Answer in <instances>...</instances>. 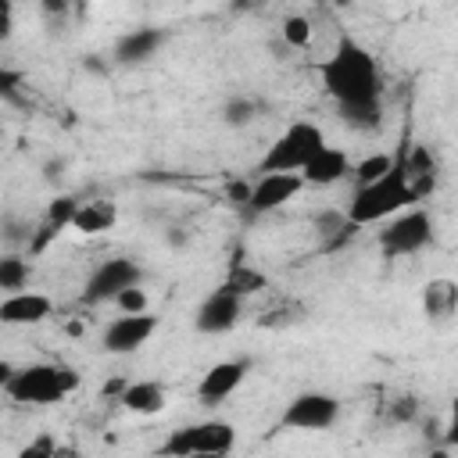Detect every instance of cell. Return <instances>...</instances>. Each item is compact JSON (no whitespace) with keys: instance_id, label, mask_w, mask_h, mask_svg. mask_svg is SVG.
Masks as SVG:
<instances>
[{"instance_id":"cell-1","label":"cell","mask_w":458,"mask_h":458,"mask_svg":"<svg viewBox=\"0 0 458 458\" xmlns=\"http://www.w3.org/2000/svg\"><path fill=\"white\" fill-rule=\"evenodd\" d=\"M315 75L322 79V89L329 93V100L340 107V114L354 129H376L379 125L386 79H383L379 61L358 39L344 36L336 43V50L315 64Z\"/></svg>"},{"instance_id":"cell-2","label":"cell","mask_w":458,"mask_h":458,"mask_svg":"<svg viewBox=\"0 0 458 458\" xmlns=\"http://www.w3.org/2000/svg\"><path fill=\"white\" fill-rule=\"evenodd\" d=\"M411 204H422V200L415 197V186H411V179L397 157V165L386 175H379L365 186H354V193L347 200V218L365 229V225H379V222L394 218L397 211H404Z\"/></svg>"},{"instance_id":"cell-3","label":"cell","mask_w":458,"mask_h":458,"mask_svg":"<svg viewBox=\"0 0 458 458\" xmlns=\"http://www.w3.org/2000/svg\"><path fill=\"white\" fill-rule=\"evenodd\" d=\"M79 372L68 365V361H32V365H21L14 369L0 390L18 401V404H36V408H47V404H57L64 401L68 394L79 390Z\"/></svg>"},{"instance_id":"cell-4","label":"cell","mask_w":458,"mask_h":458,"mask_svg":"<svg viewBox=\"0 0 458 458\" xmlns=\"http://www.w3.org/2000/svg\"><path fill=\"white\" fill-rule=\"evenodd\" d=\"M326 147V132L315 122H290L261 154L254 172H301L315 150Z\"/></svg>"},{"instance_id":"cell-5","label":"cell","mask_w":458,"mask_h":458,"mask_svg":"<svg viewBox=\"0 0 458 458\" xmlns=\"http://www.w3.org/2000/svg\"><path fill=\"white\" fill-rule=\"evenodd\" d=\"M233 447H236V426L229 419H200L172 429L157 451L172 458H190V454H229Z\"/></svg>"},{"instance_id":"cell-6","label":"cell","mask_w":458,"mask_h":458,"mask_svg":"<svg viewBox=\"0 0 458 458\" xmlns=\"http://www.w3.org/2000/svg\"><path fill=\"white\" fill-rule=\"evenodd\" d=\"M379 250L386 258H408V254H419L429 240H433V218L422 204H411L404 211H397L394 218L379 222Z\"/></svg>"},{"instance_id":"cell-7","label":"cell","mask_w":458,"mask_h":458,"mask_svg":"<svg viewBox=\"0 0 458 458\" xmlns=\"http://www.w3.org/2000/svg\"><path fill=\"white\" fill-rule=\"evenodd\" d=\"M340 419V401L326 390H304L297 397H290V404L279 415L283 429H297V433H318L329 429Z\"/></svg>"},{"instance_id":"cell-8","label":"cell","mask_w":458,"mask_h":458,"mask_svg":"<svg viewBox=\"0 0 458 458\" xmlns=\"http://www.w3.org/2000/svg\"><path fill=\"white\" fill-rule=\"evenodd\" d=\"M132 283H143V268L140 261L125 258V254H114V258H104L89 276H86V286H82V304H104V301H114L125 286Z\"/></svg>"},{"instance_id":"cell-9","label":"cell","mask_w":458,"mask_h":458,"mask_svg":"<svg viewBox=\"0 0 458 458\" xmlns=\"http://www.w3.org/2000/svg\"><path fill=\"white\" fill-rule=\"evenodd\" d=\"M161 318L154 311H122L118 318H111L104 326V336H100V347L107 354H136L143 344H150V336L157 333Z\"/></svg>"},{"instance_id":"cell-10","label":"cell","mask_w":458,"mask_h":458,"mask_svg":"<svg viewBox=\"0 0 458 458\" xmlns=\"http://www.w3.org/2000/svg\"><path fill=\"white\" fill-rule=\"evenodd\" d=\"M304 175L301 172H261L250 186V200H247V215H268L286 208L301 190H304Z\"/></svg>"},{"instance_id":"cell-11","label":"cell","mask_w":458,"mask_h":458,"mask_svg":"<svg viewBox=\"0 0 458 458\" xmlns=\"http://www.w3.org/2000/svg\"><path fill=\"white\" fill-rule=\"evenodd\" d=\"M240 318H243V297L233 293L229 286H218V290H211V293L197 304L193 326H197V333H204V336H218V333L236 329Z\"/></svg>"},{"instance_id":"cell-12","label":"cell","mask_w":458,"mask_h":458,"mask_svg":"<svg viewBox=\"0 0 458 458\" xmlns=\"http://www.w3.org/2000/svg\"><path fill=\"white\" fill-rule=\"evenodd\" d=\"M247 372H250V358H222V361H215L200 376V383H197V401L222 404L225 397H233L240 390V383L247 379Z\"/></svg>"},{"instance_id":"cell-13","label":"cell","mask_w":458,"mask_h":458,"mask_svg":"<svg viewBox=\"0 0 458 458\" xmlns=\"http://www.w3.org/2000/svg\"><path fill=\"white\" fill-rule=\"evenodd\" d=\"M165 29L157 25H140V29H129L114 39V50H111V61L114 64H125V68H136L143 61H150L161 47H165Z\"/></svg>"},{"instance_id":"cell-14","label":"cell","mask_w":458,"mask_h":458,"mask_svg":"<svg viewBox=\"0 0 458 458\" xmlns=\"http://www.w3.org/2000/svg\"><path fill=\"white\" fill-rule=\"evenodd\" d=\"M50 315H54V301L39 290L4 293V301H0V322L4 326H39Z\"/></svg>"},{"instance_id":"cell-15","label":"cell","mask_w":458,"mask_h":458,"mask_svg":"<svg viewBox=\"0 0 458 458\" xmlns=\"http://www.w3.org/2000/svg\"><path fill=\"white\" fill-rule=\"evenodd\" d=\"M354 172V161H351V154L347 150H340V147H322V150H315L311 157H308V165L301 168V175H304V182L308 186H336V182H344L347 175Z\"/></svg>"},{"instance_id":"cell-16","label":"cell","mask_w":458,"mask_h":458,"mask_svg":"<svg viewBox=\"0 0 458 458\" xmlns=\"http://www.w3.org/2000/svg\"><path fill=\"white\" fill-rule=\"evenodd\" d=\"M422 315L429 322H447L451 315H458V283L454 279H426L422 283Z\"/></svg>"},{"instance_id":"cell-17","label":"cell","mask_w":458,"mask_h":458,"mask_svg":"<svg viewBox=\"0 0 458 458\" xmlns=\"http://www.w3.org/2000/svg\"><path fill=\"white\" fill-rule=\"evenodd\" d=\"M118 404H122L125 411L147 419V415H161L165 404H168V397H165V386H161V383H154V379H136V383L125 386V394L118 397Z\"/></svg>"},{"instance_id":"cell-18","label":"cell","mask_w":458,"mask_h":458,"mask_svg":"<svg viewBox=\"0 0 458 458\" xmlns=\"http://www.w3.org/2000/svg\"><path fill=\"white\" fill-rule=\"evenodd\" d=\"M401 165H404V172H408V179H411V186H415V197L426 200V197L433 193V186H437V161H433L429 147H426V143H415V147L401 157Z\"/></svg>"},{"instance_id":"cell-19","label":"cell","mask_w":458,"mask_h":458,"mask_svg":"<svg viewBox=\"0 0 458 458\" xmlns=\"http://www.w3.org/2000/svg\"><path fill=\"white\" fill-rule=\"evenodd\" d=\"M114 222H118V208L111 200H82L72 229L82 236H97V233H107Z\"/></svg>"},{"instance_id":"cell-20","label":"cell","mask_w":458,"mask_h":458,"mask_svg":"<svg viewBox=\"0 0 458 458\" xmlns=\"http://www.w3.org/2000/svg\"><path fill=\"white\" fill-rule=\"evenodd\" d=\"M222 286H229L233 293H240V297H250V293H261L265 286H268V276L261 272V268H254V265H247V261H233L229 265V272H225V283Z\"/></svg>"},{"instance_id":"cell-21","label":"cell","mask_w":458,"mask_h":458,"mask_svg":"<svg viewBox=\"0 0 458 458\" xmlns=\"http://www.w3.org/2000/svg\"><path fill=\"white\" fill-rule=\"evenodd\" d=\"M29 276H32L29 254H4V258H0V290H4V293L29 290Z\"/></svg>"},{"instance_id":"cell-22","label":"cell","mask_w":458,"mask_h":458,"mask_svg":"<svg viewBox=\"0 0 458 458\" xmlns=\"http://www.w3.org/2000/svg\"><path fill=\"white\" fill-rule=\"evenodd\" d=\"M279 39H283L286 47H293V50L311 47V39H315V25H311V18H308V14H286L283 25H279Z\"/></svg>"},{"instance_id":"cell-23","label":"cell","mask_w":458,"mask_h":458,"mask_svg":"<svg viewBox=\"0 0 458 458\" xmlns=\"http://www.w3.org/2000/svg\"><path fill=\"white\" fill-rule=\"evenodd\" d=\"M258 111H261V104H258L254 97L236 93V97H229V100L222 104V122H225L229 129H243V125H250V122L258 118Z\"/></svg>"},{"instance_id":"cell-24","label":"cell","mask_w":458,"mask_h":458,"mask_svg":"<svg viewBox=\"0 0 458 458\" xmlns=\"http://www.w3.org/2000/svg\"><path fill=\"white\" fill-rule=\"evenodd\" d=\"M397 165V157L394 154H386V150H376V154H365L361 161H354V182L358 186H365V182H372V179H379V175H386L390 168Z\"/></svg>"},{"instance_id":"cell-25","label":"cell","mask_w":458,"mask_h":458,"mask_svg":"<svg viewBox=\"0 0 458 458\" xmlns=\"http://www.w3.org/2000/svg\"><path fill=\"white\" fill-rule=\"evenodd\" d=\"M79 204H82L79 197H72V193H57V197L47 204L43 218L64 233V229H72V222H75V215H79Z\"/></svg>"},{"instance_id":"cell-26","label":"cell","mask_w":458,"mask_h":458,"mask_svg":"<svg viewBox=\"0 0 458 458\" xmlns=\"http://www.w3.org/2000/svg\"><path fill=\"white\" fill-rule=\"evenodd\" d=\"M386 419H390L394 426H411V422L419 419V397H411V394L390 397V401H386Z\"/></svg>"},{"instance_id":"cell-27","label":"cell","mask_w":458,"mask_h":458,"mask_svg":"<svg viewBox=\"0 0 458 458\" xmlns=\"http://www.w3.org/2000/svg\"><path fill=\"white\" fill-rule=\"evenodd\" d=\"M57 236H61V229H57V225H50V222L43 218L36 229H29V236H25V254H29V258H39V254L57 240Z\"/></svg>"},{"instance_id":"cell-28","label":"cell","mask_w":458,"mask_h":458,"mask_svg":"<svg viewBox=\"0 0 458 458\" xmlns=\"http://www.w3.org/2000/svg\"><path fill=\"white\" fill-rule=\"evenodd\" d=\"M118 311H150V297H147V290H143V283H132V286H125L114 301H111Z\"/></svg>"},{"instance_id":"cell-29","label":"cell","mask_w":458,"mask_h":458,"mask_svg":"<svg viewBox=\"0 0 458 458\" xmlns=\"http://www.w3.org/2000/svg\"><path fill=\"white\" fill-rule=\"evenodd\" d=\"M347 222H351V218H347V211L326 208V211H318V215H315V233L329 240V236H336V233H340V229H344Z\"/></svg>"},{"instance_id":"cell-30","label":"cell","mask_w":458,"mask_h":458,"mask_svg":"<svg viewBox=\"0 0 458 458\" xmlns=\"http://www.w3.org/2000/svg\"><path fill=\"white\" fill-rule=\"evenodd\" d=\"M250 186H254V179H236V182L225 186V197H229L233 204L247 208V200H250Z\"/></svg>"},{"instance_id":"cell-31","label":"cell","mask_w":458,"mask_h":458,"mask_svg":"<svg viewBox=\"0 0 458 458\" xmlns=\"http://www.w3.org/2000/svg\"><path fill=\"white\" fill-rule=\"evenodd\" d=\"M14 36V0H0V39Z\"/></svg>"},{"instance_id":"cell-32","label":"cell","mask_w":458,"mask_h":458,"mask_svg":"<svg viewBox=\"0 0 458 458\" xmlns=\"http://www.w3.org/2000/svg\"><path fill=\"white\" fill-rule=\"evenodd\" d=\"M440 444H444V447H458V397H454V404H451V422L444 426Z\"/></svg>"},{"instance_id":"cell-33","label":"cell","mask_w":458,"mask_h":458,"mask_svg":"<svg viewBox=\"0 0 458 458\" xmlns=\"http://www.w3.org/2000/svg\"><path fill=\"white\" fill-rule=\"evenodd\" d=\"M125 386H129V379H122V376H107L104 386H100V397H104V401H111V397L118 401V397L125 394Z\"/></svg>"},{"instance_id":"cell-34","label":"cell","mask_w":458,"mask_h":458,"mask_svg":"<svg viewBox=\"0 0 458 458\" xmlns=\"http://www.w3.org/2000/svg\"><path fill=\"white\" fill-rule=\"evenodd\" d=\"M32 454H57V444H54L50 437H39V440H32V444L21 451V458H32Z\"/></svg>"},{"instance_id":"cell-35","label":"cell","mask_w":458,"mask_h":458,"mask_svg":"<svg viewBox=\"0 0 458 458\" xmlns=\"http://www.w3.org/2000/svg\"><path fill=\"white\" fill-rule=\"evenodd\" d=\"M18 82H21V75H18V72H11V68H4V72H0V86H4V97H14Z\"/></svg>"},{"instance_id":"cell-36","label":"cell","mask_w":458,"mask_h":458,"mask_svg":"<svg viewBox=\"0 0 458 458\" xmlns=\"http://www.w3.org/2000/svg\"><path fill=\"white\" fill-rule=\"evenodd\" d=\"M39 7H43L47 14H68L72 0H39Z\"/></svg>"},{"instance_id":"cell-37","label":"cell","mask_w":458,"mask_h":458,"mask_svg":"<svg viewBox=\"0 0 458 458\" xmlns=\"http://www.w3.org/2000/svg\"><path fill=\"white\" fill-rule=\"evenodd\" d=\"M61 168H64V161H47V168H43V179H47V182H57V179L64 175Z\"/></svg>"},{"instance_id":"cell-38","label":"cell","mask_w":458,"mask_h":458,"mask_svg":"<svg viewBox=\"0 0 458 458\" xmlns=\"http://www.w3.org/2000/svg\"><path fill=\"white\" fill-rule=\"evenodd\" d=\"M333 4H336V7H351L354 0H333Z\"/></svg>"}]
</instances>
